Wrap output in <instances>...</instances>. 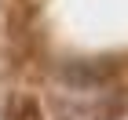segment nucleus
<instances>
[{"mask_svg": "<svg viewBox=\"0 0 128 120\" xmlns=\"http://www.w3.org/2000/svg\"><path fill=\"white\" fill-rule=\"evenodd\" d=\"M8 120H40V106L33 98H15L8 106Z\"/></svg>", "mask_w": 128, "mask_h": 120, "instance_id": "2", "label": "nucleus"}, {"mask_svg": "<svg viewBox=\"0 0 128 120\" xmlns=\"http://www.w3.org/2000/svg\"><path fill=\"white\" fill-rule=\"evenodd\" d=\"M59 80L70 84L73 91H95L102 84L114 80V62L106 58H84V62H70L59 69Z\"/></svg>", "mask_w": 128, "mask_h": 120, "instance_id": "1", "label": "nucleus"}]
</instances>
